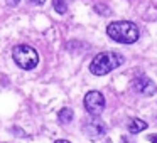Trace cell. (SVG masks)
<instances>
[{"label": "cell", "instance_id": "obj_1", "mask_svg": "<svg viewBox=\"0 0 157 143\" xmlns=\"http://www.w3.org/2000/svg\"><path fill=\"white\" fill-rule=\"evenodd\" d=\"M106 34L112 41L120 42V44H133L139 41V27L133 22L128 20H117L108 24L106 27Z\"/></svg>", "mask_w": 157, "mask_h": 143}, {"label": "cell", "instance_id": "obj_2", "mask_svg": "<svg viewBox=\"0 0 157 143\" xmlns=\"http://www.w3.org/2000/svg\"><path fill=\"white\" fill-rule=\"evenodd\" d=\"M123 62H125V59H123L122 54H117V52H112V51L100 52L90 62V71L95 76H105L108 72H112L113 69L120 68Z\"/></svg>", "mask_w": 157, "mask_h": 143}, {"label": "cell", "instance_id": "obj_3", "mask_svg": "<svg viewBox=\"0 0 157 143\" xmlns=\"http://www.w3.org/2000/svg\"><path fill=\"white\" fill-rule=\"evenodd\" d=\"M12 57L15 64L24 71H31L39 64V54L32 46L27 44H19L12 49Z\"/></svg>", "mask_w": 157, "mask_h": 143}, {"label": "cell", "instance_id": "obj_4", "mask_svg": "<svg viewBox=\"0 0 157 143\" xmlns=\"http://www.w3.org/2000/svg\"><path fill=\"white\" fill-rule=\"evenodd\" d=\"M85 108L90 115L100 116L105 109V98L100 91H88L85 96Z\"/></svg>", "mask_w": 157, "mask_h": 143}, {"label": "cell", "instance_id": "obj_5", "mask_svg": "<svg viewBox=\"0 0 157 143\" xmlns=\"http://www.w3.org/2000/svg\"><path fill=\"white\" fill-rule=\"evenodd\" d=\"M83 131H85V135H88L90 138L96 140V138H100V136H103L106 133V126L98 116L91 115V118L86 119L85 125H83Z\"/></svg>", "mask_w": 157, "mask_h": 143}, {"label": "cell", "instance_id": "obj_6", "mask_svg": "<svg viewBox=\"0 0 157 143\" xmlns=\"http://www.w3.org/2000/svg\"><path fill=\"white\" fill-rule=\"evenodd\" d=\"M132 88H133V91L140 93V94H144V96H152V94H155V91H157V86L154 84V81H150L147 76H139V78H135L132 81Z\"/></svg>", "mask_w": 157, "mask_h": 143}, {"label": "cell", "instance_id": "obj_7", "mask_svg": "<svg viewBox=\"0 0 157 143\" xmlns=\"http://www.w3.org/2000/svg\"><path fill=\"white\" fill-rule=\"evenodd\" d=\"M147 128V123L144 121V119H139V118H133V119H130V123H128V131L130 133H140V131H144V130Z\"/></svg>", "mask_w": 157, "mask_h": 143}, {"label": "cell", "instance_id": "obj_8", "mask_svg": "<svg viewBox=\"0 0 157 143\" xmlns=\"http://www.w3.org/2000/svg\"><path fill=\"white\" fill-rule=\"evenodd\" d=\"M73 118H75V113H73L71 108H61V109H59L58 119L63 123V125H68V123H71Z\"/></svg>", "mask_w": 157, "mask_h": 143}, {"label": "cell", "instance_id": "obj_9", "mask_svg": "<svg viewBox=\"0 0 157 143\" xmlns=\"http://www.w3.org/2000/svg\"><path fill=\"white\" fill-rule=\"evenodd\" d=\"M52 7H54V10L61 15L66 14V10H68V5H66L64 0H52Z\"/></svg>", "mask_w": 157, "mask_h": 143}, {"label": "cell", "instance_id": "obj_10", "mask_svg": "<svg viewBox=\"0 0 157 143\" xmlns=\"http://www.w3.org/2000/svg\"><path fill=\"white\" fill-rule=\"evenodd\" d=\"M29 4H32V5H42L46 2V0H27Z\"/></svg>", "mask_w": 157, "mask_h": 143}, {"label": "cell", "instance_id": "obj_11", "mask_svg": "<svg viewBox=\"0 0 157 143\" xmlns=\"http://www.w3.org/2000/svg\"><path fill=\"white\" fill-rule=\"evenodd\" d=\"M19 4H21V0H7V5H10V7H15Z\"/></svg>", "mask_w": 157, "mask_h": 143}, {"label": "cell", "instance_id": "obj_12", "mask_svg": "<svg viewBox=\"0 0 157 143\" xmlns=\"http://www.w3.org/2000/svg\"><path fill=\"white\" fill-rule=\"evenodd\" d=\"M149 140L152 143H157V135H149Z\"/></svg>", "mask_w": 157, "mask_h": 143}, {"label": "cell", "instance_id": "obj_13", "mask_svg": "<svg viewBox=\"0 0 157 143\" xmlns=\"http://www.w3.org/2000/svg\"><path fill=\"white\" fill-rule=\"evenodd\" d=\"M54 143H71V141H68V140H56Z\"/></svg>", "mask_w": 157, "mask_h": 143}]
</instances>
